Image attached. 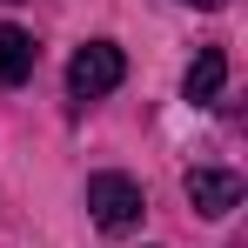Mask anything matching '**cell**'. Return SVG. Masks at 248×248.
Listing matches in <instances>:
<instances>
[{"label": "cell", "mask_w": 248, "mask_h": 248, "mask_svg": "<svg viewBox=\"0 0 248 248\" xmlns=\"http://www.w3.org/2000/svg\"><path fill=\"white\" fill-rule=\"evenodd\" d=\"M27 74H34V34L0 20V87H20Z\"/></svg>", "instance_id": "5"}, {"label": "cell", "mask_w": 248, "mask_h": 248, "mask_svg": "<svg viewBox=\"0 0 248 248\" xmlns=\"http://www.w3.org/2000/svg\"><path fill=\"white\" fill-rule=\"evenodd\" d=\"M242 174L235 168H188V202L195 215H228V208H242Z\"/></svg>", "instance_id": "3"}, {"label": "cell", "mask_w": 248, "mask_h": 248, "mask_svg": "<svg viewBox=\"0 0 248 248\" xmlns=\"http://www.w3.org/2000/svg\"><path fill=\"white\" fill-rule=\"evenodd\" d=\"M127 81V61L114 41H87L74 61H67V94L74 101H101V94H114V87Z\"/></svg>", "instance_id": "1"}, {"label": "cell", "mask_w": 248, "mask_h": 248, "mask_svg": "<svg viewBox=\"0 0 248 248\" xmlns=\"http://www.w3.org/2000/svg\"><path fill=\"white\" fill-rule=\"evenodd\" d=\"M87 208H94V221H101L108 235H121V228H134V221L148 215L141 188H134L127 174H94V181H87Z\"/></svg>", "instance_id": "2"}, {"label": "cell", "mask_w": 248, "mask_h": 248, "mask_svg": "<svg viewBox=\"0 0 248 248\" xmlns=\"http://www.w3.org/2000/svg\"><path fill=\"white\" fill-rule=\"evenodd\" d=\"M188 7H228V0H188Z\"/></svg>", "instance_id": "6"}, {"label": "cell", "mask_w": 248, "mask_h": 248, "mask_svg": "<svg viewBox=\"0 0 248 248\" xmlns=\"http://www.w3.org/2000/svg\"><path fill=\"white\" fill-rule=\"evenodd\" d=\"M221 87H228V54H221V47H202L195 67H188V81H181V94H188L195 108H208V101H221Z\"/></svg>", "instance_id": "4"}]
</instances>
